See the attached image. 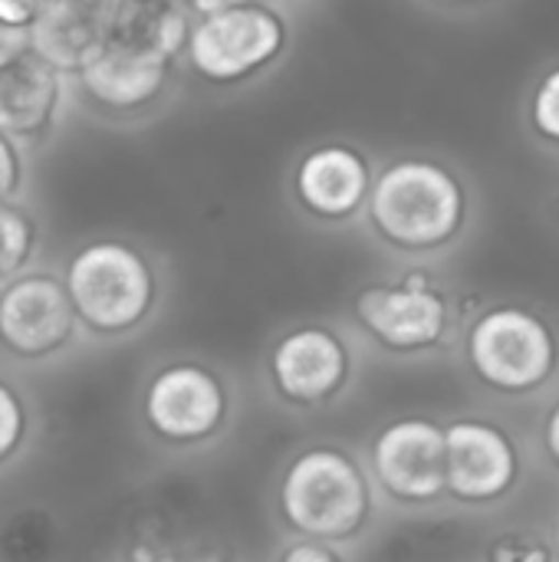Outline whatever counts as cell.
Instances as JSON below:
<instances>
[{"mask_svg": "<svg viewBox=\"0 0 559 562\" xmlns=\"http://www.w3.org/2000/svg\"><path fill=\"white\" fill-rule=\"evenodd\" d=\"M59 277L82 333L99 339L138 333L161 303V277L155 263L128 240L102 237L82 244Z\"/></svg>", "mask_w": 559, "mask_h": 562, "instance_id": "1", "label": "cell"}, {"mask_svg": "<svg viewBox=\"0 0 559 562\" xmlns=\"http://www.w3.org/2000/svg\"><path fill=\"white\" fill-rule=\"evenodd\" d=\"M290 43V16L273 0H231L191 20L181 59L208 86L231 89L270 72Z\"/></svg>", "mask_w": 559, "mask_h": 562, "instance_id": "2", "label": "cell"}, {"mask_svg": "<svg viewBox=\"0 0 559 562\" xmlns=\"http://www.w3.org/2000/svg\"><path fill=\"white\" fill-rule=\"evenodd\" d=\"M277 514L293 537L353 540L369 520V481L353 454L329 445L306 448L280 474Z\"/></svg>", "mask_w": 559, "mask_h": 562, "instance_id": "3", "label": "cell"}, {"mask_svg": "<svg viewBox=\"0 0 559 562\" xmlns=\"http://www.w3.org/2000/svg\"><path fill=\"white\" fill-rule=\"evenodd\" d=\"M369 217L395 247H435L461 221L458 181L432 161H395L369 188Z\"/></svg>", "mask_w": 559, "mask_h": 562, "instance_id": "4", "label": "cell"}, {"mask_svg": "<svg viewBox=\"0 0 559 562\" xmlns=\"http://www.w3.org/2000/svg\"><path fill=\"white\" fill-rule=\"evenodd\" d=\"M145 431L178 451L214 441L231 418V389L224 375L194 359H171L158 366L142 389Z\"/></svg>", "mask_w": 559, "mask_h": 562, "instance_id": "5", "label": "cell"}, {"mask_svg": "<svg viewBox=\"0 0 559 562\" xmlns=\"http://www.w3.org/2000/svg\"><path fill=\"white\" fill-rule=\"evenodd\" d=\"M82 333L66 283L53 270H20L0 283V349L16 362H46Z\"/></svg>", "mask_w": 559, "mask_h": 562, "instance_id": "6", "label": "cell"}, {"mask_svg": "<svg viewBox=\"0 0 559 562\" xmlns=\"http://www.w3.org/2000/svg\"><path fill=\"white\" fill-rule=\"evenodd\" d=\"M175 66V56L105 40L102 53L69 76V86L89 112L109 122H135L161 105Z\"/></svg>", "mask_w": 559, "mask_h": 562, "instance_id": "7", "label": "cell"}, {"mask_svg": "<svg viewBox=\"0 0 559 562\" xmlns=\"http://www.w3.org/2000/svg\"><path fill=\"white\" fill-rule=\"evenodd\" d=\"M267 382L290 408H323L349 382V346L329 323H297L270 346Z\"/></svg>", "mask_w": 559, "mask_h": 562, "instance_id": "8", "label": "cell"}, {"mask_svg": "<svg viewBox=\"0 0 559 562\" xmlns=\"http://www.w3.org/2000/svg\"><path fill=\"white\" fill-rule=\"evenodd\" d=\"M372 188L369 161L346 142H320L303 151L290 171V194L297 207L316 221H349Z\"/></svg>", "mask_w": 559, "mask_h": 562, "instance_id": "9", "label": "cell"}, {"mask_svg": "<svg viewBox=\"0 0 559 562\" xmlns=\"http://www.w3.org/2000/svg\"><path fill=\"white\" fill-rule=\"evenodd\" d=\"M474 369L501 389L537 385L554 362V342L544 323L521 310H497L471 333Z\"/></svg>", "mask_w": 559, "mask_h": 562, "instance_id": "10", "label": "cell"}, {"mask_svg": "<svg viewBox=\"0 0 559 562\" xmlns=\"http://www.w3.org/2000/svg\"><path fill=\"white\" fill-rule=\"evenodd\" d=\"M359 326L385 349L412 352L441 339L445 303L425 277H409L399 286H369L356 296Z\"/></svg>", "mask_w": 559, "mask_h": 562, "instance_id": "11", "label": "cell"}, {"mask_svg": "<svg viewBox=\"0 0 559 562\" xmlns=\"http://www.w3.org/2000/svg\"><path fill=\"white\" fill-rule=\"evenodd\" d=\"M69 95V76L49 66L33 46L0 63V132L23 148L43 142Z\"/></svg>", "mask_w": 559, "mask_h": 562, "instance_id": "12", "label": "cell"}, {"mask_svg": "<svg viewBox=\"0 0 559 562\" xmlns=\"http://www.w3.org/2000/svg\"><path fill=\"white\" fill-rule=\"evenodd\" d=\"M372 471L399 501H432L445 491V431L409 418L389 425L372 445Z\"/></svg>", "mask_w": 559, "mask_h": 562, "instance_id": "13", "label": "cell"}, {"mask_svg": "<svg viewBox=\"0 0 559 562\" xmlns=\"http://www.w3.org/2000/svg\"><path fill=\"white\" fill-rule=\"evenodd\" d=\"M514 477V454L501 431L461 422L445 431V487L468 501L501 494Z\"/></svg>", "mask_w": 559, "mask_h": 562, "instance_id": "14", "label": "cell"}, {"mask_svg": "<svg viewBox=\"0 0 559 562\" xmlns=\"http://www.w3.org/2000/svg\"><path fill=\"white\" fill-rule=\"evenodd\" d=\"M109 40V10L79 0H46L30 23V46L59 72L76 76Z\"/></svg>", "mask_w": 559, "mask_h": 562, "instance_id": "15", "label": "cell"}, {"mask_svg": "<svg viewBox=\"0 0 559 562\" xmlns=\"http://www.w3.org/2000/svg\"><path fill=\"white\" fill-rule=\"evenodd\" d=\"M36 254V221L13 201H0V283L26 270Z\"/></svg>", "mask_w": 559, "mask_h": 562, "instance_id": "16", "label": "cell"}, {"mask_svg": "<svg viewBox=\"0 0 559 562\" xmlns=\"http://www.w3.org/2000/svg\"><path fill=\"white\" fill-rule=\"evenodd\" d=\"M30 428H33V418H30L23 395L10 382L0 379V468L10 464L26 448Z\"/></svg>", "mask_w": 559, "mask_h": 562, "instance_id": "17", "label": "cell"}, {"mask_svg": "<svg viewBox=\"0 0 559 562\" xmlns=\"http://www.w3.org/2000/svg\"><path fill=\"white\" fill-rule=\"evenodd\" d=\"M26 181V158L23 145L0 132V201H13Z\"/></svg>", "mask_w": 559, "mask_h": 562, "instance_id": "18", "label": "cell"}, {"mask_svg": "<svg viewBox=\"0 0 559 562\" xmlns=\"http://www.w3.org/2000/svg\"><path fill=\"white\" fill-rule=\"evenodd\" d=\"M534 115H537V125H540L547 135L559 138V69L554 76H547V82L540 86Z\"/></svg>", "mask_w": 559, "mask_h": 562, "instance_id": "19", "label": "cell"}, {"mask_svg": "<svg viewBox=\"0 0 559 562\" xmlns=\"http://www.w3.org/2000/svg\"><path fill=\"white\" fill-rule=\"evenodd\" d=\"M283 562H333L339 560V550L326 540H316V537H297L283 553Z\"/></svg>", "mask_w": 559, "mask_h": 562, "instance_id": "20", "label": "cell"}, {"mask_svg": "<svg viewBox=\"0 0 559 562\" xmlns=\"http://www.w3.org/2000/svg\"><path fill=\"white\" fill-rule=\"evenodd\" d=\"M46 0H0V23L10 26H30L33 16L43 10Z\"/></svg>", "mask_w": 559, "mask_h": 562, "instance_id": "21", "label": "cell"}, {"mask_svg": "<svg viewBox=\"0 0 559 562\" xmlns=\"http://www.w3.org/2000/svg\"><path fill=\"white\" fill-rule=\"evenodd\" d=\"M30 46V26H10L0 23V63L13 59L16 53H23Z\"/></svg>", "mask_w": 559, "mask_h": 562, "instance_id": "22", "label": "cell"}, {"mask_svg": "<svg viewBox=\"0 0 559 562\" xmlns=\"http://www.w3.org/2000/svg\"><path fill=\"white\" fill-rule=\"evenodd\" d=\"M188 7H191V13L198 16V13H208V10H214V7H221V3H231V0H185Z\"/></svg>", "mask_w": 559, "mask_h": 562, "instance_id": "23", "label": "cell"}, {"mask_svg": "<svg viewBox=\"0 0 559 562\" xmlns=\"http://www.w3.org/2000/svg\"><path fill=\"white\" fill-rule=\"evenodd\" d=\"M550 451L559 458V408L554 412V418H550Z\"/></svg>", "mask_w": 559, "mask_h": 562, "instance_id": "24", "label": "cell"}, {"mask_svg": "<svg viewBox=\"0 0 559 562\" xmlns=\"http://www.w3.org/2000/svg\"><path fill=\"white\" fill-rule=\"evenodd\" d=\"M79 3H89V7H102V10H109L115 0H79Z\"/></svg>", "mask_w": 559, "mask_h": 562, "instance_id": "25", "label": "cell"}, {"mask_svg": "<svg viewBox=\"0 0 559 562\" xmlns=\"http://www.w3.org/2000/svg\"><path fill=\"white\" fill-rule=\"evenodd\" d=\"M557 540H559V530H557Z\"/></svg>", "mask_w": 559, "mask_h": 562, "instance_id": "26", "label": "cell"}, {"mask_svg": "<svg viewBox=\"0 0 559 562\" xmlns=\"http://www.w3.org/2000/svg\"><path fill=\"white\" fill-rule=\"evenodd\" d=\"M273 3H280V0H273Z\"/></svg>", "mask_w": 559, "mask_h": 562, "instance_id": "27", "label": "cell"}]
</instances>
